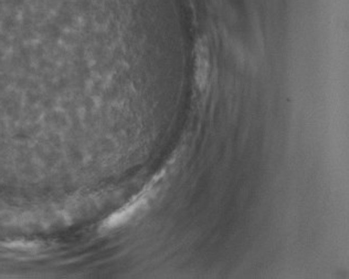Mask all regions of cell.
<instances>
[{"instance_id":"6da1fadb","label":"cell","mask_w":349,"mask_h":279,"mask_svg":"<svg viewBox=\"0 0 349 279\" xmlns=\"http://www.w3.org/2000/svg\"><path fill=\"white\" fill-rule=\"evenodd\" d=\"M198 82L201 85L204 84V82L207 81V76H208V58H207V51L203 49V47H201V49L198 51Z\"/></svg>"}]
</instances>
